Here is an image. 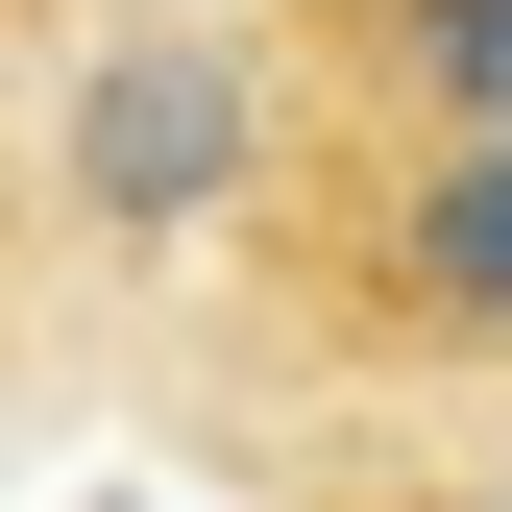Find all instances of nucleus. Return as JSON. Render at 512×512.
<instances>
[{"label": "nucleus", "instance_id": "1", "mask_svg": "<svg viewBox=\"0 0 512 512\" xmlns=\"http://www.w3.org/2000/svg\"><path fill=\"white\" fill-rule=\"evenodd\" d=\"M220 171H244V74H220L196 25H147V49L74 98V196H98V220H196Z\"/></svg>", "mask_w": 512, "mask_h": 512}, {"label": "nucleus", "instance_id": "2", "mask_svg": "<svg viewBox=\"0 0 512 512\" xmlns=\"http://www.w3.org/2000/svg\"><path fill=\"white\" fill-rule=\"evenodd\" d=\"M391 317L415 342H512V122H464V147H391Z\"/></svg>", "mask_w": 512, "mask_h": 512}, {"label": "nucleus", "instance_id": "3", "mask_svg": "<svg viewBox=\"0 0 512 512\" xmlns=\"http://www.w3.org/2000/svg\"><path fill=\"white\" fill-rule=\"evenodd\" d=\"M366 74L415 147H464V122H512V0H366Z\"/></svg>", "mask_w": 512, "mask_h": 512}]
</instances>
